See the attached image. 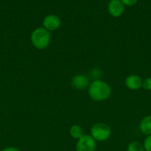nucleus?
Wrapping results in <instances>:
<instances>
[{"label":"nucleus","mask_w":151,"mask_h":151,"mask_svg":"<svg viewBox=\"0 0 151 151\" xmlns=\"http://www.w3.org/2000/svg\"><path fill=\"white\" fill-rule=\"evenodd\" d=\"M112 93L110 86L106 82L96 80L90 84L88 88L89 96L95 101H103L109 98Z\"/></svg>","instance_id":"nucleus-1"},{"label":"nucleus","mask_w":151,"mask_h":151,"mask_svg":"<svg viewBox=\"0 0 151 151\" xmlns=\"http://www.w3.org/2000/svg\"><path fill=\"white\" fill-rule=\"evenodd\" d=\"M32 44L38 50H44L50 42V34L44 27H38L33 31L30 36Z\"/></svg>","instance_id":"nucleus-2"},{"label":"nucleus","mask_w":151,"mask_h":151,"mask_svg":"<svg viewBox=\"0 0 151 151\" xmlns=\"http://www.w3.org/2000/svg\"><path fill=\"white\" fill-rule=\"evenodd\" d=\"M90 134V136L96 141H106L111 135V128L107 124L103 122H97L92 126Z\"/></svg>","instance_id":"nucleus-3"},{"label":"nucleus","mask_w":151,"mask_h":151,"mask_svg":"<svg viewBox=\"0 0 151 151\" xmlns=\"http://www.w3.org/2000/svg\"><path fill=\"white\" fill-rule=\"evenodd\" d=\"M96 147V140L90 135H84L78 139L76 150V151H95Z\"/></svg>","instance_id":"nucleus-4"},{"label":"nucleus","mask_w":151,"mask_h":151,"mask_svg":"<svg viewBox=\"0 0 151 151\" xmlns=\"http://www.w3.org/2000/svg\"><path fill=\"white\" fill-rule=\"evenodd\" d=\"M42 24L47 30L55 31L60 27L61 20L56 15H48L43 19Z\"/></svg>","instance_id":"nucleus-5"},{"label":"nucleus","mask_w":151,"mask_h":151,"mask_svg":"<svg viewBox=\"0 0 151 151\" xmlns=\"http://www.w3.org/2000/svg\"><path fill=\"white\" fill-rule=\"evenodd\" d=\"M108 12L113 17H119L124 13V4L120 0H111L108 4Z\"/></svg>","instance_id":"nucleus-6"},{"label":"nucleus","mask_w":151,"mask_h":151,"mask_svg":"<svg viewBox=\"0 0 151 151\" xmlns=\"http://www.w3.org/2000/svg\"><path fill=\"white\" fill-rule=\"evenodd\" d=\"M71 85L77 90H84L89 86V79L85 75H76L72 78Z\"/></svg>","instance_id":"nucleus-7"},{"label":"nucleus","mask_w":151,"mask_h":151,"mask_svg":"<svg viewBox=\"0 0 151 151\" xmlns=\"http://www.w3.org/2000/svg\"><path fill=\"white\" fill-rule=\"evenodd\" d=\"M143 81L137 75H130L125 79V86L130 90H138L142 87Z\"/></svg>","instance_id":"nucleus-8"},{"label":"nucleus","mask_w":151,"mask_h":151,"mask_svg":"<svg viewBox=\"0 0 151 151\" xmlns=\"http://www.w3.org/2000/svg\"><path fill=\"white\" fill-rule=\"evenodd\" d=\"M139 129L145 135H151V115L144 116L139 124Z\"/></svg>","instance_id":"nucleus-9"},{"label":"nucleus","mask_w":151,"mask_h":151,"mask_svg":"<svg viewBox=\"0 0 151 151\" xmlns=\"http://www.w3.org/2000/svg\"><path fill=\"white\" fill-rule=\"evenodd\" d=\"M70 134L71 137L75 139H79L81 137L84 136V133H83V130L79 125H73L70 127Z\"/></svg>","instance_id":"nucleus-10"},{"label":"nucleus","mask_w":151,"mask_h":151,"mask_svg":"<svg viewBox=\"0 0 151 151\" xmlns=\"http://www.w3.org/2000/svg\"><path fill=\"white\" fill-rule=\"evenodd\" d=\"M127 151H144V148L139 142H132L127 145Z\"/></svg>","instance_id":"nucleus-11"},{"label":"nucleus","mask_w":151,"mask_h":151,"mask_svg":"<svg viewBox=\"0 0 151 151\" xmlns=\"http://www.w3.org/2000/svg\"><path fill=\"white\" fill-rule=\"evenodd\" d=\"M144 148L146 151H151V135L147 136L144 141Z\"/></svg>","instance_id":"nucleus-12"},{"label":"nucleus","mask_w":151,"mask_h":151,"mask_svg":"<svg viewBox=\"0 0 151 151\" xmlns=\"http://www.w3.org/2000/svg\"><path fill=\"white\" fill-rule=\"evenodd\" d=\"M142 87L147 91H151V78H147L143 81Z\"/></svg>","instance_id":"nucleus-13"},{"label":"nucleus","mask_w":151,"mask_h":151,"mask_svg":"<svg viewBox=\"0 0 151 151\" xmlns=\"http://www.w3.org/2000/svg\"><path fill=\"white\" fill-rule=\"evenodd\" d=\"M120 1L122 2V4H124V5L132 6L134 5V4L137 2L138 0H120Z\"/></svg>","instance_id":"nucleus-14"},{"label":"nucleus","mask_w":151,"mask_h":151,"mask_svg":"<svg viewBox=\"0 0 151 151\" xmlns=\"http://www.w3.org/2000/svg\"><path fill=\"white\" fill-rule=\"evenodd\" d=\"M1 151H20V150L15 147H6V148L3 149Z\"/></svg>","instance_id":"nucleus-15"}]
</instances>
